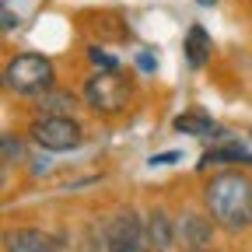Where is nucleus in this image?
<instances>
[{"instance_id": "obj_19", "label": "nucleus", "mask_w": 252, "mask_h": 252, "mask_svg": "<svg viewBox=\"0 0 252 252\" xmlns=\"http://www.w3.org/2000/svg\"><path fill=\"white\" fill-rule=\"evenodd\" d=\"M196 4H200V7H214V4H217V0H196Z\"/></svg>"}, {"instance_id": "obj_8", "label": "nucleus", "mask_w": 252, "mask_h": 252, "mask_svg": "<svg viewBox=\"0 0 252 252\" xmlns=\"http://www.w3.org/2000/svg\"><path fill=\"white\" fill-rule=\"evenodd\" d=\"M172 242H175V224L168 220V214L165 210H151V217H147V245H151V252H168Z\"/></svg>"}, {"instance_id": "obj_6", "label": "nucleus", "mask_w": 252, "mask_h": 252, "mask_svg": "<svg viewBox=\"0 0 252 252\" xmlns=\"http://www.w3.org/2000/svg\"><path fill=\"white\" fill-rule=\"evenodd\" d=\"M147 228H140V220L133 210H116L105 224V249H123V245H140Z\"/></svg>"}, {"instance_id": "obj_12", "label": "nucleus", "mask_w": 252, "mask_h": 252, "mask_svg": "<svg viewBox=\"0 0 252 252\" xmlns=\"http://www.w3.org/2000/svg\"><path fill=\"white\" fill-rule=\"evenodd\" d=\"M39 109H42L46 116H67V112L74 109V94H70V91H46L42 102H39Z\"/></svg>"}, {"instance_id": "obj_5", "label": "nucleus", "mask_w": 252, "mask_h": 252, "mask_svg": "<svg viewBox=\"0 0 252 252\" xmlns=\"http://www.w3.org/2000/svg\"><path fill=\"white\" fill-rule=\"evenodd\" d=\"M210 238H214V224H210L207 214L186 210L175 220V242L182 245V252H207L210 249Z\"/></svg>"}, {"instance_id": "obj_3", "label": "nucleus", "mask_w": 252, "mask_h": 252, "mask_svg": "<svg viewBox=\"0 0 252 252\" xmlns=\"http://www.w3.org/2000/svg\"><path fill=\"white\" fill-rule=\"evenodd\" d=\"M84 102L94 112H102V116H116V112L126 109V102H130V81H126L119 70L94 74L84 84Z\"/></svg>"}, {"instance_id": "obj_14", "label": "nucleus", "mask_w": 252, "mask_h": 252, "mask_svg": "<svg viewBox=\"0 0 252 252\" xmlns=\"http://www.w3.org/2000/svg\"><path fill=\"white\" fill-rule=\"evenodd\" d=\"M91 63H98V67H105V70H116V60L109 53H102V49H91Z\"/></svg>"}, {"instance_id": "obj_13", "label": "nucleus", "mask_w": 252, "mask_h": 252, "mask_svg": "<svg viewBox=\"0 0 252 252\" xmlns=\"http://www.w3.org/2000/svg\"><path fill=\"white\" fill-rule=\"evenodd\" d=\"M25 158V147H21V140H14V137H4V161H21Z\"/></svg>"}, {"instance_id": "obj_4", "label": "nucleus", "mask_w": 252, "mask_h": 252, "mask_svg": "<svg viewBox=\"0 0 252 252\" xmlns=\"http://www.w3.org/2000/svg\"><path fill=\"white\" fill-rule=\"evenodd\" d=\"M32 140L42 151H74L84 140V133L70 116H39L32 123Z\"/></svg>"}, {"instance_id": "obj_18", "label": "nucleus", "mask_w": 252, "mask_h": 252, "mask_svg": "<svg viewBox=\"0 0 252 252\" xmlns=\"http://www.w3.org/2000/svg\"><path fill=\"white\" fill-rule=\"evenodd\" d=\"M112 252H151V249H144V245H123V249H112Z\"/></svg>"}, {"instance_id": "obj_2", "label": "nucleus", "mask_w": 252, "mask_h": 252, "mask_svg": "<svg viewBox=\"0 0 252 252\" xmlns=\"http://www.w3.org/2000/svg\"><path fill=\"white\" fill-rule=\"evenodd\" d=\"M7 88L18 94H42L53 84V63L39 53H21L7 63V74H4Z\"/></svg>"}, {"instance_id": "obj_9", "label": "nucleus", "mask_w": 252, "mask_h": 252, "mask_svg": "<svg viewBox=\"0 0 252 252\" xmlns=\"http://www.w3.org/2000/svg\"><path fill=\"white\" fill-rule=\"evenodd\" d=\"M252 165V151H245L242 144H217L207 151L203 165Z\"/></svg>"}, {"instance_id": "obj_15", "label": "nucleus", "mask_w": 252, "mask_h": 252, "mask_svg": "<svg viewBox=\"0 0 252 252\" xmlns=\"http://www.w3.org/2000/svg\"><path fill=\"white\" fill-rule=\"evenodd\" d=\"M179 158H182L179 151H165V154H154L151 165H172V161H179Z\"/></svg>"}, {"instance_id": "obj_1", "label": "nucleus", "mask_w": 252, "mask_h": 252, "mask_svg": "<svg viewBox=\"0 0 252 252\" xmlns=\"http://www.w3.org/2000/svg\"><path fill=\"white\" fill-rule=\"evenodd\" d=\"M203 200L214 220L224 224L228 231H242L245 224H252V182L242 172L214 175L203 189Z\"/></svg>"}, {"instance_id": "obj_11", "label": "nucleus", "mask_w": 252, "mask_h": 252, "mask_svg": "<svg viewBox=\"0 0 252 252\" xmlns=\"http://www.w3.org/2000/svg\"><path fill=\"white\" fill-rule=\"evenodd\" d=\"M210 56V39H207V32L200 25L189 28V35H186V63L189 67H203Z\"/></svg>"}, {"instance_id": "obj_7", "label": "nucleus", "mask_w": 252, "mask_h": 252, "mask_svg": "<svg viewBox=\"0 0 252 252\" xmlns=\"http://www.w3.org/2000/svg\"><path fill=\"white\" fill-rule=\"evenodd\" d=\"M7 252H60L56 242L35 228H18L7 235Z\"/></svg>"}, {"instance_id": "obj_16", "label": "nucleus", "mask_w": 252, "mask_h": 252, "mask_svg": "<svg viewBox=\"0 0 252 252\" xmlns=\"http://www.w3.org/2000/svg\"><path fill=\"white\" fill-rule=\"evenodd\" d=\"M137 67H140V70H154V56L140 53V56H137Z\"/></svg>"}, {"instance_id": "obj_10", "label": "nucleus", "mask_w": 252, "mask_h": 252, "mask_svg": "<svg viewBox=\"0 0 252 252\" xmlns=\"http://www.w3.org/2000/svg\"><path fill=\"white\" fill-rule=\"evenodd\" d=\"M175 130H179V133H193V137H220V126H217L210 116H203V112H186V116H179V119H175Z\"/></svg>"}, {"instance_id": "obj_17", "label": "nucleus", "mask_w": 252, "mask_h": 252, "mask_svg": "<svg viewBox=\"0 0 252 252\" xmlns=\"http://www.w3.org/2000/svg\"><path fill=\"white\" fill-rule=\"evenodd\" d=\"M11 28H14V11L4 4V32H11Z\"/></svg>"}]
</instances>
